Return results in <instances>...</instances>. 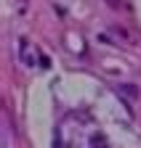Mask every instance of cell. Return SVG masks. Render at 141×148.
<instances>
[]
</instances>
